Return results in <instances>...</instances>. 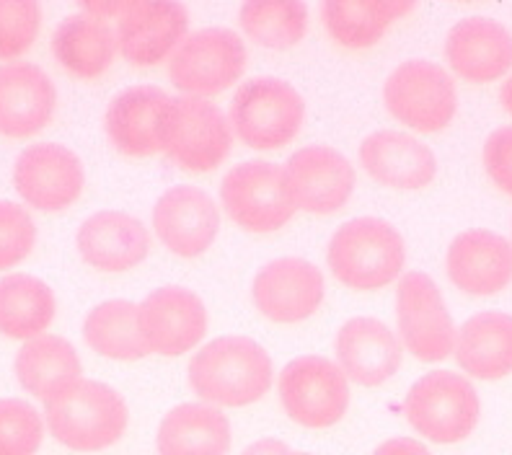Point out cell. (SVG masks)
I'll use <instances>...</instances> for the list:
<instances>
[{
    "label": "cell",
    "instance_id": "6da1fadb",
    "mask_svg": "<svg viewBox=\"0 0 512 455\" xmlns=\"http://www.w3.org/2000/svg\"><path fill=\"white\" fill-rule=\"evenodd\" d=\"M272 360L249 337H220L207 342L189 362V386L215 406H249L272 386Z\"/></svg>",
    "mask_w": 512,
    "mask_h": 455
},
{
    "label": "cell",
    "instance_id": "7a4b0ae2",
    "mask_svg": "<svg viewBox=\"0 0 512 455\" xmlns=\"http://www.w3.org/2000/svg\"><path fill=\"white\" fill-rule=\"evenodd\" d=\"M47 430L75 453H96L122 440L130 422L125 399L99 381H78L44 401Z\"/></svg>",
    "mask_w": 512,
    "mask_h": 455
},
{
    "label": "cell",
    "instance_id": "3957f363",
    "mask_svg": "<svg viewBox=\"0 0 512 455\" xmlns=\"http://www.w3.org/2000/svg\"><path fill=\"white\" fill-rule=\"evenodd\" d=\"M404 238L381 218H355L331 236L326 262L331 275L352 290H381L404 269Z\"/></svg>",
    "mask_w": 512,
    "mask_h": 455
},
{
    "label": "cell",
    "instance_id": "277c9868",
    "mask_svg": "<svg viewBox=\"0 0 512 455\" xmlns=\"http://www.w3.org/2000/svg\"><path fill=\"white\" fill-rule=\"evenodd\" d=\"M406 422L438 445L461 443L476 430L481 401L471 381L453 370L422 375L404 399Z\"/></svg>",
    "mask_w": 512,
    "mask_h": 455
},
{
    "label": "cell",
    "instance_id": "5b68a950",
    "mask_svg": "<svg viewBox=\"0 0 512 455\" xmlns=\"http://www.w3.org/2000/svg\"><path fill=\"white\" fill-rule=\"evenodd\" d=\"M306 104L282 78H251L231 101V125L249 148L277 150L298 135Z\"/></svg>",
    "mask_w": 512,
    "mask_h": 455
},
{
    "label": "cell",
    "instance_id": "8992f818",
    "mask_svg": "<svg viewBox=\"0 0 512 455\" xmlns=\"http://www.w3.org/2000/svg\"><path fill=\"white\" fill-rule=\"evenodd\" d=\"M246 44L231 29L210 26L184 37L169 63V78L184 96L207 99L244 75Z\"/></svg>",
    "mask_w": 512,
    "mask_h": 455
},
{
    "label": "cell",
    "instance_id": "52a82bcc",
    "mask_svg": "<svg viewBox=\"0 0 512 455\" xmlns=\"http://www.w3.org/2000/svg\"><path fill=\"white\" fill-rule=\"evenodd\" d=\"M220 200L233 223L251 233H272L295 215L285 166L249 161L233 166L220 181Z\"/></svg>",
    "mask_w": 512,
    "mask_h": 455
},
{
    "label": "cell",
    "instance_id": "ba28073f",
    "mask_svg": "<svg viewBox=\"0 0 512 455\" xmlns=\"http://www.w3.org/2000/svg\"><path fill=\"white\" fill-rule=\"evenodd\" d=\"M386 109L417 132H440L458 112V91L448 70L430 60H406L383 86Z\"/></svg>",
    "mask_w": 512,
    "mask_h": 455
},
{
    "label": "cell",
    "instance_id": "9c48e42d",
    "mask_svg": "<svg viewBox=\"0 0 512 455\" xmlns=\"http://www.w3.org/2000/svg\"><path fill=\"white\" fill-rule=\"evenodd\" d=\"M233 148V125L218 104L197 96L171 99L163 153L187 171H213Z\"/></svg>",
    "mask_w": 512,
    "mask_h": 455
},
{
    "label": "cell",
    "instance_id": "30bf717a",
    "mask_svg": "<svg viewBox=\"0 0 512 455\" xmlns=\"http://www.w3.org/2000/svg\"><path fill=\"white\" fill-rule=\"evenodd\" d=\"M280 401L293 422L308 430H326L350 409V381L337 362L326 357H295L280 373Z\"/></svg>",
    "mask_w": 512,
    "mask_h": 455
},
{
    "label": "cell",
    "instance_id": "8fae6325",
    "mask_svg": "<svg viewBox=\"0 0 512 455\" xmlns=\"http://www.w3.org/2000/svg\"><path fill=\"white\" fill-rule=\"evenodd\" d=\"M396 318L401 342L417 360L440 362L456 352L453 326L438 285L425 272H406L396 290Z\"/></svg>",
    "mask_w": 512,
    "mask_h": 455
},
{
    "label": "cell",
    "instance_id": "7c38bea8",
    "mask_svg": "<svg viewBox=\"0 0 512 455\" xmlns=\"http://www.w3.org/2000/svg\"><path fill=\"white\" fill-rule=\"evenodd\" d=\"M189 11L176 0H125L114 19L117 47L132 65H158L184 42Z\"/></svg>",
    "mask_w": 512,
    "mask_h": 455
},
{
    "label": "cell",
    "instance_id": "4fadbf2b",
    "mask_svg": "<svg viewBox=\"0 0 512 455\" xmlns=\"http://www.w3.org/2000/svg\"><path fill=\"white\" fill-rule=\"evenodd\" d=\"M13 187L29 207L42 212L65 210L81 197L86 171L81 158L65 145L37 143L16 158Z\"/></svg>",
    "mask_w": 512,
    "mask_h": 455
},
{
    "label": "cell",
    "instance_id": "5bb4252c",
    "mask_svg": "<svg viewBox=\"0 0 512 455\" xmlns=\"http://www.w3.org/2000/svg\"><path fill=\"white\" fill-rule=\"evenodd\" d=\"M138 308L143 339L156 355L179 357L205 339V303L187 287H158Z\"/></svg>",
    "mask_w": 512,
    "mask_h": 455
},
{
    "label": "cell",
    "instance_id": "9a60e30c",
    "mask_svg": "<svg viewBox=\"0 0 512 455\" xmlns=\"http://www.w3.org/2000/svg\"><path fill=\"white\" fill-rule=\"evenodd\" d=\"M285 176L298 210L331 215L342 210L355 192L352 163L329 145H308L290 156Z\"/></svg>",
    "mask_w": 512,
    "mask_h": 455
},
{
    "label": "cell",
    "instance_id": "2e32d148",
    "mask_svg": "<svg viewBox=\"0 0 512 455\" xmlns=\"http://www.w3.org/2000/svg\"><path fill=\"white\" fill-rule=\"evenodd\" d=\"M254 303L275 324H298L324 300V275L306 259H275L254 277Z\"/></svg>",
    "mask_w": 512,
    "mask_h": 455
},
{
    "label": "cell",
    "instance_id": "e0dca14e",
    "mask_svg": "<svg viewBox=\"0 0 512 455\" xmlns=\"http://www.w3.org/2000/svg\"><path fill=\"white\" fill-rule=\"evenodd\" d=\"M171 96L156 86H130L119 91L107 106L109 140L125 156L145 158L163 150V130L169 117Z\"/></svg>",
    "mask_w": 512,
    "mask_h": 455
},
{
    "label": "cell",
    "instance_id": "ac0fdd59",
    "mask_svg": "<svg viewBox=\"0 0 512 455\" xmlns=\"http://www.w3.org/2000/svg\"><path fill=\"white\" fill-rule=\"evenodd\" d=\"M153 228L166 249L194 259L213 246L220 231V212L213 197L197 187H174L153 207Z\"/></svg>",
    "mask_w": 512,
    "mask_h": 455
},
{
    "label": "cell",
    "instance_id": "d6986e66",
    "mask_svg": "<svg viewBox=\"0 0 512 455\" xmlns=\"http://www.w3.org/2000/svg\"><path fill=\"white\" fill-rule=\"evenodd\" d=\"M57 106L52 78L34 63L0 65V135L32 138L50 125Z\"/></svg>",
    "mask_w": 512,
    "mask_h": 455
},
{
    "label": "cell",
    "instance_id": "ffe728a7",
    "mask_svg": "<svg viewBox=\"0 0 512 455\" xmlns=\"http://www.w3.org/2000/svg\"><path fill=\"white\" fill-rule=\"evenodd\" d=\"M450 282L469 295H494L512 282V244L500 233L474 228L453 238L448 249Z\"/></svg>",
    "mask_w": 512,
    "mask_h": 455
},
{
    "label": "cell",
    "instance_id": "44dd1931",
    "mask_svg": "<svg viewBox=\"0 0 512 455\" xmlns=\"http://www.w3.org/2000/svg\"><path fill=\"white\" fill-rule=\"evenodd\" d=\"M445 57L466 81H497L512 68V34L500 21L471 16L448 32Z\"/></svg>",
    "mask_w": 512,
    "mask_h": 455
},
{
    "label": "cell",
    "instance_id": "7402d4cb",
    "mask_svg": "<svg viewBox=\"0 0 512 455\" xmlns=\"http://www.w3.org/2000/svg\"><path fill=\"white\" fill-rule=\"evenodd\" d=\"M83 262L101 272H127L138 267L150 251L148 228L119 210H101L83 220L75 236Z\"/></svg>",
    "mask_w": 512,
    "mask_h": 455
},
{
    "label": "cell",
    "instance_id": "603a6c76",
    "mask_svg": "<svg viewBox=\"0 0 512 455\" xmlns=\"http://www.w3.org/2000/svg\"><path fill=\"white\" fill-rule=\"evenodd\" d=\"M401 342L378 318H350L337 334V365L347 381L381 386L401 365Z\"/></svg>",
    "mask_w": 512,
    "mask_h": 455
},
{
    "label": "cell",
    "instance_id": "cb8c5ba5",
    "mask_svg": "<svg viewBox=\"0 0 512 455\" xmlns=\"http://www.w3.org/2000/svg\"><path fill=\"white\" fill-rule=\"evenodd\" d=\"M360 163L375 181L396 189H422L438 174L430 145L394 130L368 135L360 145Z\"/></svg>",
    "mask_w": 512,
    "mask_h": 455
},
{
    "label": "cell",
    "instance_id": "d4e9b609",
    "mask_svg": "<svg viewBox=\"0 0 512 455\" xmlns=\"http://www.w3.org/2000/svg\"><path fill=\"white\" fill-rule=\"evenodd\" d=\"M117 34L107 19L81 11L60 21L52 34L57 63L78 78H99L117 55Z\"/></svg>",
    "mask_w": 512,
    "mask_h": 455
},
{
    "label": "cell",
    "instance_id": "484cf974",
    "mask_svg": "<svg viewBox=\"0 0 512 455\" xmlns=\"http://www.w3.org/2000/svg\"><path fill=\"white\" fill-rule=\"evenodd\" d=\"M456 360L479 381H500L512 373V316L484 311L458 329Z\"/></svg>",
    "mask_w": 512,
    "mask_h": 455
},
{
    "label": "cell",
    "instance_id": "4316f807",
    "mask_svg": "<svg viewBox=\"0 0 512 455\" xmlns=\"http://www.w3.org/2000/svg\"><path fill=\"white\" fill-rule=\"evenodd\" d=\"M16 378L26 393L50 401L60 391L81 381L83 365L73 344L55 334H42L24 342L13 362Z\"/></svg>",
    "mask_w": 512,
    "mask_h": 455
},
{
    "label": "cell",
    "instance_id": "83f0119b",
    "mask_svg": "<svg viewBox=\"0 0 512 455\" xmlns=\"http://www.w3.org/2000/svg\"><path fill=\"white\" fill-rule=\"evenodd\" d=\"M231 450V422L210 404H182L158 427L161 455H225Z\"/></svg>",
    "mask_w": 512,
    "mask_h": 455
},
{
    "label": "cell",
    "instance_id": "f1b7e54d",
    "mask_svg": "<svg viewBox=\"0 0 512 455\" xmlns=\"http://www.w3.org/2000/svg\"><path fill=\"white\" fill-rule=\"evenodd\" d=\"M409 11H414L409 0H326L321 3V21L337 44L365 50Z\"/></svg>",
    "mask_w": 512,
    "mask_h": 455
},
{
    "label": "cell",
    "instance_id": "f546056e",
    "mask_svg": "<svg viewBox=\"0 0 512 455\" xmlns=\"http://www.w3.org/2000/svg\"><path fill=\"white\" fill-rule=\"evenodd\" d=\"M57 311L55 293L39 277L6 275L0 280V334L8 339L42 337Z\"/></svg>",
    "mask_w": 512,
    "mask_h": 455
},
{
    "label": "cell",
    "instance_id": "4dcf8cb0",
    "mask_svg": "<svg viewBox=\"0 0 512 455\" xmlns=\"http://www.w3.org/2000/svg\"><path fill=\"white\" fill-rule=\"evenodd\" d=\"M88 347L109 360L132 362L150 355L140 331V308L130 300H107L83 321Z\"/></svg>",
    "mask_w": 512,
    "mask_h": 455
},
{
    "label": "cell",
    "instance_id": "1f68e13d",
    "mask_svg": "<svg viewBox=\"0 0 512 455\" xmlns=\"http://www.w3.org/2000/svg\"><path fill=\"white\" fill-rule=\"evenodd\" d=\"M238 21L254 42L288 50L306 37L308 8L300 0H249L238 11Z\"/></svg>",
    "mask_w": 512,
    "mask_h": 455
},
{
    "label": "cell",
    "instance_id": "d6a6232c",
    "mask_svg": "<svg viewBox=\"0 0 512 455\" xmlns=\"http://www.w3.org/2000/svg\"><path fill=\"white\" fill-rule=\"evenodd\" d=\"M42 437V414L32 404L0 399V455H37Z\"/></svg>",
    "mask_w": 512,
    "mask_h": 455
},
{
    "label": "cell",
    "instance_id": "836d02e7",
    "mask_svg": "<svg viewBox=\"0 0 512 455\" xmlns=\"http://www.w3.org/2000/svg\"><path fill=\"white\" fill-rule=\"evenodd\" d=\"M42 29V8L34 0H0V60L32 50Z\"/></svg>",
    "mask_w": 512,
    "mask_h": 455
},
{
    "label": "cell",
    "instance_id": "e575fe53",
    "mask_svg": "<svg viewBox=\"0 0 512 455\" xmlns=\"http://www.w3.org/2000/svg\"><path fill=\"white\" fill-rule=\"evenodd\" d=\"M37 244V225L29 210L16 202L0 200V272L13 269L32 254Z\"/></svg>",
    "mask_w": 512,
    "mask_h": 455
},
{
    "label": "cell",
    "instance_id": "d590c367",
    "mask_svg": "<svg viewBox=\"0 0 512 455\" xmlns=\"http://www.w3.org/2000/svg\"><path fill=\"white\" fill-rule=\"evenodd\" d=\"M484 169L489 179L512 197V125L494 130L484 143Z\"/></svg>",
    "mask_w": 512,
    "mask_h": 455
},
{
    "label": "cell",
    "instance_id": "8d00e7d4",
    "mask_svg": "<svg viewBox=\"0 0 512 455\" xmlns=\"http://www.w3.org/2000/svg\"><path fill=\"white\" fill-rule=\"evenodd\" d=\"M373 455H432V453L422 443L412 440V437H394V440L383 443Z\"/></svg>",
    "mask_w": 512,
    "mask_h": 455
},
{
    "label": "cell",
    "instance_id": "74e56055",
    "mask_svg": "<svg viewBox=\"0 0 512 455\" xmlns=\"http://www.w3.org/2000/svg\"><path fill=\"white\" fill-rule=\"evenodd\" d=\"M244 455H293L288 450V445L280 443V440H259V443L249 445L244 450Z\"/></svg>",
    "mask_w": 512,
    "mask_h": 455
},
{
    "label": "cell",
    "instance_id": "f35d334b",
    "mask_svg": "<svg viewBox=\"0 0 512 455\" xmlns=\"http://www.w3.org/2000/svg\"><path fill=\"white\" fill-rule=\"evenodd\" d=\"M500 101H502V106H505V112L512 114V75H510V78H507L505 83H502Z\"/></svg>",
    "mask_w": 512,
    "mask_h": 455
},
{
    "label": "cell",
    "instance_id": "ab89813d",
    "mask_svg": "<svg viewBox=\"0 0 512 455\" xmlns=\"http://www.w3.org/2000/svg\"><path fill=\"white\" fill-rule=\"evenodd\" d=\"M293 455H308V453H293Z\"/></svg>",
    "mask_w": 512,
    "mask_h": 455
}]
</instances>
